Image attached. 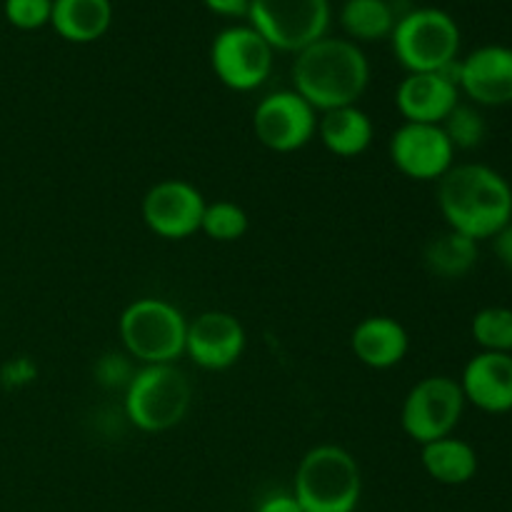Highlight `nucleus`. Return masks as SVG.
Returning <instances> with one entry per match:
<instances>
[{"mask_svg": "<svg viewBox=\"0 0 512 512\" xmlns=\"http://www.w3.org/2000/svg\"><path fill=\"white\" fill-rule=\"evenodd\" d=\"M438 210L445 228L475 243L490 240L512 223V185L485 163H455L438 180Z\"/></svg>", "mask_w": 512, "mask_h": 512, "instance_id": "1", "label": "nucleus"}, {"mask_svg": "<svg viewBox=\"0 0 512 512\" xmlns=\"http://www.w3.org/2000/svg\"><path fill=\"white\" fill-rule=\"evenodd\" d=\"M293 90L318 113L358 105L370 85V63L358 43L348 38L315 40L295 53Z\"/></svg>", "mask_w": 512, "mask_h": 512, "instance_id": "2", "label": "nucleus"}, {"mask_svg": "<svg viewBox=\"0 0 512 512\" xmlns=\"http://www.w3.org/2000/svg\"><path fill=\"white\" fill-rule=\"evenodd\" d=\"M293 495L303 512H355L363 495L358 460L343 445H315L300 458Z\"/></svg>", "mask_w": 512, "mask_h": 512, "instance_id": "3", "label": "nucleus"}, {"mask_svg": "<svg viewBox=\"0 0 512 512\" xmlns=\"http://www.w3.org/2000/svg\"><path fill=\"white\" fill-rule=\"evenodd\" d=\"M118 335L138 365H170L185 355L188 318L165 298H135L120 313Z\"/></svg>", "mask_w": 512, "mask_h": 512, "instance_id": "4", "label": "nucleus"}, {"mask_svg": "<svg viewBox=\"0 0 512 512\" xmlns=\"http://www.w3.org/2000/svg\"><path fill=\"white\" fill-rule=\"evenodd\" d=\"M193 405V383L175 363L140 365L123 390L125 418L140 433H168Z\"/></svg>", "mask_w": 512, "mask_h": 512, "instance_id": "5", "label": "nucleus"}, {"mask_svg": "<svg viewBox=\"0 0 512 512\" xmlns=\"http://www.w3.org/2000/svg\"><path fill=\"white\" fill-rule=\"evenodd\" d=\"M460 25L440 8H415L398 18L390 43L405 73H440L458 63Z\"/></svg>", "mask_w": 512, "mask_h": 512, "instance_id": "6", "label": "nucleus"}, {"mask_svg": "<svg viewBox=\"0 0 512 512\" xmlns=\"http://www.w3.org/2000/svg\"><path fill=\"white\" fill-rule=\"evenodd\" d=\"M248 20L275 53L295 55L328 35L330 0H250Z\"/></svg>", "mask_w": 512, "mask_h": 512, "instance_id": "7", "label": "nucleus"}, {"mask_svg": "<svg viewBox=\"0 0 512 512\" xmlns=\"http://www.w3.org/2000/svg\"><path fill=\"white\" fill-rule=\"evenodd\" d=\"M465 395L450 375H428L408 390L400 408V428L413 443L425 445L455 433L465 413Z\"/></svg>", "mask_w": 512, "mask_h": 512, "instance_id": "8", "label": "nucleus"}, {"mask_svg": "<svg viewBox=\"0 0 512 512\" xmlns=\"http://www.w3.org/2000/svg\"><path fill=\"white\" fill-rule=\"evenodd\" d=\"M275 50L250 25L220 30L210 45V68L225 88L250 93L268 83L273 73Z\"/></svg>", "mask_w": 512, "mask_h": 512, "instance_id": "9", "label": "nucleus"}, {"mask_svg": "<svg viewBox=\"0 0 512 512\" xmlns=\"http://www.w3.org/2000/svg\"><path fill=\"white\" fill-rule=\"evenodd\" d=\"M320 113L293 88L275 90L253 110V135L273 153H298L318 133Z\"/></svg>", "mask_w": 512, "mask_h": 512, "instance_id": "10", "label": "nucleus"}, {"mask_svg": "<svg viewBox=\"0 0 512 512\" xmlns=\"http://www.w3.org/2000/svg\"><path fill=\"white\" fill-rule=\"evenodd\" d=\"M205 195L183 178H165L150 185L140 203L143 223L163 240H188L200 233L205 213Z\"/></svg>", "mask_w": 512, "mask_h": 512, "instance_id": "11", "label": "nucleus"}, {"mask_svg": "<svg viewBox=\"0 0 512 512\" xmlns=\"http://www.w3.org/2000/svg\"><path fill=\"white\" fill-rule=\"evenodd\" d=\"M390 163L415 183H438L455 165V148L443 125L403 123L388 143Z\"/></svg>", "mask_w": 512, "mask_h": 512, "instance_id": "12", "label": "nucleus"}, {"mask_svg": "<svg viewBox=\"0 0 512 512\" xmlns=\"http://www.w3.org/2000/svg\"><path fill=\"white\" fill-rule=\"evenodd\" d=\"M248 335L243 323L233 313L225 310H205L188 320V335H185V355L198 368L220 373L228 370L243 358Z\"/></svg>", "mask_w": 512, "mask_h": 512, "instance_id": "13", "label": "nucleus"}, {"mask_svg": "<svg viewBox=\"0 0 512 512\" xmlns=\"http://www.w3.org/2000/svg\"><path fill=\"white\" fill-rule=\"evenodd\" d=\"M458 90L475 108L512 105V48L480 45L458 60Z\"/></svg>", "mask_w": 512, "mask_h": 512, "instance_id": "14", "label": "nucleus"}, {"mask_svg": "<svg viewBox=\"0 0 512 512\" xmlns=\"http://www.w3.org/2000/svg\"><path fill=\"white\" fill-rule=\"evenodd\" d=\"M460 98L458 63L440 73H405L395 88V108L403 123L443 125Z\"/></svg>", "mask_w": 512, "mask_h": 512, "instance_id": "15", "label": "nucleus"}, {"mask_svg": "<svg viewBox=\"0 0 512 512\" xmlns=\"http://www.w3.org/2000/svg\"><path fill=\"white\" fill-rule=\"evenodd\" d=\"M465 403L480 413L505 415L512 413V355L510 353H478L465 363L458 378Z\"/></svg>", "mask_w": 512, "mask_h": 512, "instance_id": "16", "label": "nucleus"}, {"mask_svg": "<svg viewBox=\"0 0 512 512\" xmlns=\"http://www.w3.org/2000/svg\"><path fill=\"white\" fill-rule=\"evenodd\" d=\"M350 350L365 368L390 370L408 355L410 335L405 325L390 315H368L350 333Z\"/></svg>", "mask_w": 512, "mask_h": 512, "instance_id": "17", "label": "nucleus"}, {"mask_svg": "<svg viewBox=\"0 0 512 512\" xmlns=\"http://www.w3.org/2000/svg\"><path fill=\"white\" fill-rule=\"evenodd\" d=\"M315 138L335 158H358L373 145L375 125L363 108L348 105V108L320 113Z\"/></svg>", "mask_w": 512, "mask_h": 512, "instance_id": "18", "label": "nucleus"}, {"mask_svg": "<svg viewBox=\"0 0 512 512\" xmlns=\"http://www.w3.org/2000/svg\"><path fill=\"white\" fill-rule=\"evenodd\" d=\"M420 465L430 480L448 485V488H458L478 475L480 460L478 450L468 440L448 435V438L420 445Z\"/></svg>", "mask_w": 512, "mask_h": 512, "instance_id": "19", "label": "nucleus"}, {"mask_svg": "<svg viewBox=\"0 0 512 512\" xmlns=\"http://www.w3.org/2000/svg\"><path fill=\"white\" fill-rule=\"evenodd\" d=\"M113 23L110 0H53L50 25L68 43H95Z\"/></svg>", "mask_w": 512, "mask_h": 512, "instance_id": "20", "label": "nucleus"}, {"mask_svg": "<svg viewBox=\"0 0 512 512\" xmlns=\"http://www.w3.org/2000/svg\"><path fill=\"white\" fill-rule=\"evenodd\" d=\"M478 258L480 243H475L473 238L455 233L450 228H445L443 233L430 238L423 250L425 270L440 280L465 278L478 265Z\"/></svg>", "mask_w": 512, "mask_h": 512, "instance_id": "21", "label": "nucleus"}, {"mask_svg": "<svg viewBox=\"0 0 512 512\" xmlns=\"http://www.w3.org/2000/svg\"><path fill=\"white\" fill-rule=\"evenodd\" d=\"M395 23L398 18L388 0H345L340 8V25L353 43L390 38Z\"/></svg>", "mask_w": 512, "mask_h": 512, "instance_id": "22", "label": "nucleus"}, {"mask_svg": "<svg viewBox=\"0 0 512 512\" xmlns=\"http://www.w3.org/2000/svg\"><path fill=\"white\" fill-rule=\"evenodd\" d=\"M470 335L483 353L512 355V308L488 305L470 320Z\"/></svg>", "mask_w": 512, "mask_h": 512, "instance_id": "23", "label": "nucleus"}, {"mask_svg": "<svg viewBox=\"0 0 512 512\" xmlns=\"http://www.w3.org/2000/svg\"><path fill=\"white\" fill-rule=\"evenodd\" d=\"M248 230L250 218L243 205L233 203V200H215V203L205 205L200 233H205L215 243H235V240L245 238Z\"/></svg>", "mask_w": 512, "mask_h": 512, "instance_id": "24", "label": "nucleus"}, {"mask_svg": "<svg viewBox=\"0 0 512 512\" xmlns=\"http://www.w3.org/2000/svg\"><path fill=\"white\" fill-rule=\"evenodd\" d=\"M443 130L450 143H453L455 153H458V150L480 148L485 143V135H488V123H485L480 108L460 100L453 113L443 120Z\"/></svg>", "mask_w": 512, "mask_h": 512, "instance_id": "25", "label": "nucleus"}, {"mask_svg": "<svg viewBox=\"0 0 512 512\" xmlns=\"http://www.w3.org/2000/svg\"><path fill=\"white\" fill-rule=\"evenodd\" d=\"M5 20L18 30H38L50 25L53 0H5Z\"/></svg>", "mask_w": 512, "mask_h": 512, "instance_id": "26", "label": "nucleus"}, {"mask_svg": "<svg viewBox=\"0 0 512 512\" xmlns=\"http://www.w3.org/2000/svg\"><path fill=\"white\" fill-rule=\"evenodd\" d=\"M135 368L130 363L128 355H120V353H110L105 358L98 360L95 365V378L105 385V388H123L130 383L133 378Z\"/></svg>", "mask_w": 512, "mask_h": 512, "instance_id": "27", "label": "nucleus"}, {"mask_svg": "<svg viewBox=\"0 0 512 512\" xmlns=\"http://www.w3.org/2000/svg\"><path fill=\"white\" fill-rule=\"evenodd\" d=\"M490 245H493V255L498 258V263L512 273V223L505 225L498 235H493Z\"/></svg>", "mask_w": 512, "mask_h": 512, "instance_id": "28", "label": "nucleus"}, {"mask_svg": "<svg viewBox=\"0 0 512 512\" xmlns=\"http://www.w3.org/2000/svg\"><path fill=\"white\" fill-rule=\"evenodd\" d=\"M255 512H303L293 493H273L258 503Z\"/></svg>", "mask_w": 512, "mask_h": 512, "instance_id": "29", "label": "nucleus"}, {"mask_svg": "<svg viewBox=\"0 0 512 512\" xmlns=\"http://www.w3.org/2000/svg\"><path fill=\"white\" fill-rule=\"evenodd\" d=\"M203 3L210 13L223 15V18H243L250 8V0H203Z\"/></svg>", "mask_w": 512, "mask_h": 512, "instance_id": "30", "label": "nucleus"}]
</instances>
